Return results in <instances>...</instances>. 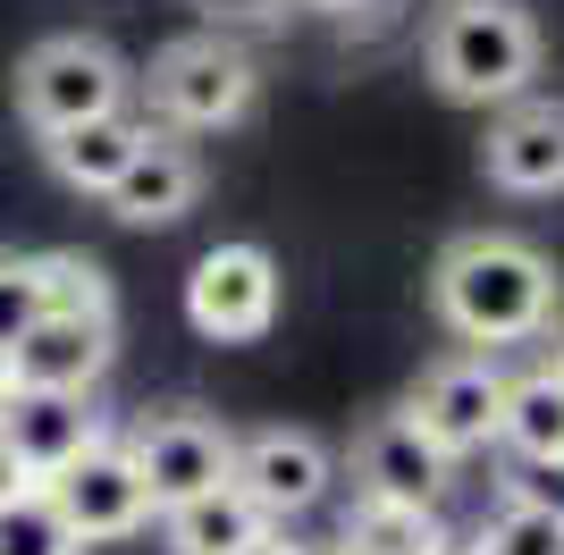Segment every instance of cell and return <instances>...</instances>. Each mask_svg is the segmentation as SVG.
I'll use <instances>...</instances> for the list:
<instances>
[{
    "label": "cell",
    "instance_id": "1",
    "mask_svg": "<svg viewBox=\"0 0 564 555\" xmlns=\"http://www.w3.org/2000/svg\"><path fill=\"white\" fill-rule=\"evenodd\" d=\"M564 278L556 261L514 228H471L455 236L438 270H430V312L464 337V353H506V346H540L556 328Z\"/></svg>",
    "mask_w": 564,
    "mask_h": 555
},
{
    "label": "cell",
    "instance_id": "2",
    "mask_svg": "<svg viewBox=\"0 0 564 555\" xmlns=\"http://www.w3.org/2000/svg\"><path fill=\"white\" fill-rule=\"evenodd\" d=\"M430 85L464 110H514L540 76V25L522 0H438L430 18Z\"/></svg>",
    "mask_w": 564,
    "mask_h": 555
},
{
    "label": "cell",
    "instance_id": "3",
    "mask_svg": "<svg viewBox=\"0 0 564 555\" xmlns=\"http://www.w3.org/2000/svg\"><path fill=\"white\" fill-rule=\"evenodd\" d=\"M253 92H261L253 59L219 34H177L143 68V101L161 118V135H228L253 118Z\"/></svg>",
    "mask_w": 564,
    "mask_h": 555
},
{
    "label": "cell",
    "instance_id": "4",
    "mask_svg": "<svg viewBox=\"0 0 564 555\" xmlns=\"http://www.w3.org/2000/svg\"><path fill=\"white\" fill-rule=\"evenodd\" d=\"M127 101H135V68L101 34H43L18 59V118L34 135H59V127H85V118H118Z\"/></svg>",
    "mask_w": 564,
    "mask_h": 555
},
{
    "label": "cell",
    "instance_id": "5",
    "mask_svg": "<svg viewBox=\"0 0 564 555\" xmlns=\"http://www.w3.org/2000/svg\"><path fill=\"white\" fill-rule=\"evenodd\" d=\"M118 438H127V463H135L143 497H152V522L236 480V429H228L219 413H203V404H161V413H135Z\"/></svg>",
    "mask_w": 564,
    "mask_h": 555
},
{
    "label": "cell",
    "instance_id": "6",
    "mask_svg": "<svg viewBox=\"0 0 564 555\" xmlns=\"http://www.w3.org/2000/svg\"><path fill=\"white\" fill-rule=\"evenodd\" d=\"M346 471H354V505H397V513H438V497L455 480V463L422 438V421L404 404H388L354 429Z\"/></svg>",
    "mask_w": 564,
    "mask_h": 555
},
{
    "label": "cell",
    "instance_id": "7",
    "mask_svg": "<svg viewBox=\"0 0 564 555\" xmlns=\"http://www.w3.org/2000/svg\"><path fill=\"white\" fill-rule=\"evenodd\" d=\"M270 320H279V261L261 253V244L228 236V244H212L186 270V328L194 337L253 346V337H270Z\"/></svg>",
    "mask_w": 564,
    "mask_h": 555
},
{
    "label": "cell",
    "instance_id": "8",
    "mask_svg": "<svg viewBox=\"0 0 564 555\" xmlns=\"http://www.w3.org/2000/svg\"><path fill=\"white\" fill-rule=\"evenodd\" d=\"M404 413L422 421V438L447 463L497 446V421H506V362L497 353H438V362L413 379Z\"/></svg>",
    "mask_w": 564,
    "mask_h": 555
},
{
    "label": "cell",
    "instance_id": "9",
    "mask_svg": "<svg viewBox=\"0 0 564 555\" xmlns=\"http://www.w3.org/2000/svg\"><path fill=\"white\" fill-rule=\"evenodd\" d=\"M228 488L270 522V531H286V522H304V513L337 488V455L312 438V429H286V421L279 429H245V438H236V480Z\"/></svg>",
    "mask_w": 564,
    "mask_h": 555
},
{
    "label": "cell",
    "instance_id": "10",
    "mask_svg": "<svg viewBox=\"0 0 564 555\" xmlns=\"http://www.w3.org/2000/svg\"><path fill=\"white\" fill-rule=\"evenodd\" d=\"M118 362V312H43L0 362V388L25 395H94Z\"/></svg>",
    "mask_w": 564,
    "mask_h": 555
},
{
    "label": "cell",
    "instance_id": "11",
    "mask_svg": "<svg viewBox=\"0 0 564 555\" xmlns=\"http://www.w3.org/2000/svg\"><path fill=\"white\" fill-rule=\"evenodd\" d=\"M51 505H59V522L76 531V547H118V538L152 531V497H143L135 463H127V438H94L85 455L51 480Z\"/></svg>",
    "mask_w": 564,
    "mask_h": 555
},
{
    "label": "cell",
    "instance_id": "12",
    "mask_svg": "<svg viewBox=\"0 0 564 555\" xmlns=\"http://www.w3.org/2000/svg\"><path fill=\"white\" fill-rule=\"evenodd\" d=\"M94 438H110L94 395H25V388H0V446L18 455V471L34 488H51Z\"/></svg>",
    "mask_w": 564,
    "mask_h": 555
},
{
    "label": "cell",
    "instance_id": "13",
    "mask_svg": "<svg viewBox=\"0 0 564 555\" xmlns=\"http://www.w3.org/2000/svg\"><path fill=\"white\" fill-rule=\"evenodd\" d=\"M480 168L489 185L540 203V194H564V101H514V110L489 118L480 135Z\"/></svg>",
    "mask_w": 564,
    "mask_h": 555
},
{
    "label": "cell",
    "instance_id": "14",
    "mask_svg": "<svg viewBox=\"0 0 564 555\" xmlns=\"http://www.w3.org/2000/svg\"><path fill=\"white\" fill-rule=\"evenodd\" d=\"M110 203V219L118 228H169V219H186L194 203H203V161H194V143H177V135H143V152L127 161V177L101 194Z\"/></svg>",
    "mask_w": 564,
    "mask_h": 555
},
{
    "label": "cell",
    "instance_id": "15",
    "mask_svg": "<svg viewBox=\"0 0 564 555\" xmlns=\"http://www.w3.org/2000/svg\"><path fill=\"white\" fill-rule=\"evenodd\" d=\"M143 135H152V118H135V110L85 118V127L43 135V161H51V177L68 185V194H110V185L127 177V161L143 152Z\"/></svg>",
    "mask_w": 564,
    "mask_h": 555
},
{
    "label": "cell",
    "instance_id": "16",
    "mask_svg": "<svg viewBox=\"0 0 564 555\" xmlns=\"http://www.w3.org/2000/svg\"><path fill=\"white\" fill-rule=\"evenodd\" d=\"M497 446H514L522 463H540V471H556L564 455V379L547 362L514 370L506 379V421H497Z\"/></svg>",
    "mask_w": 564,
    "mask_h": 555
},
{
    "label": "cell",
    "instance_id": "17",
    "mask_svg": "<svg viewBox=\"0 0 564 555\" xmlns=\"http://www.w3.org/2000/svg\"><path fill=\"white\" fill-rule=\"evenodd\" d=\"M261 531H270V522H261L236 488H212V497H194V505L161 513V547H169V555H245Z\"/></svg>",
    "mask_w": 564,
    "mask_h": 555
},
{
    "label": "cell",
    "instance_id": "18",
    "mask_svg": "<svg viewBox=\"0 0 564 555\" xmlns=\"http://www.w3.org/2000/svg\"><path fill=\"white\" fill-rule=\"evenodd\" d=\"M471 547H480V555H564V505L514 480L506 497H497V513L480 522Z\"/></svg>",
    "mask_w": 564,
    "mask_h": 555
},
{
    "label": "cell",
    "instance_id": "19",
    "mask_svg": "<svg viewBox=\"0 0 564 555\" xmlns=\"http://www.w3.org/2000/svg\"><path fill=\"white\" fill-rule=\"evenodd\" d=\"M447 522L438 513H397V505H354L346 513V538L329 555H447Z\"/></svg>",
    "mask_w": 564,
    "mask_h": 555
},
{
    "label": "cell",
    "instance_id": "20",
    "mask_svg": "<svg viewBox=\"0 0 564 555\" xmlns=\"http://www.w3.org/2000/svg\"><path fill=\"white\" fill-rule=\"evenodd\" d=\"M0 555H85V547H76V531L59 522L51 488H18V497L0 505Z\"/></svg>",
    "mask_w": 564,
    "mask_h": 555
},
{
    "label": "cell",
    "instance_id": "21",
    "mask_svg": "<svg viewBox=\"0 0 564 555\" xmlns=\"http://www.w3.org/2000/svg\"><path fill=\"white\" fill-rule=\"evenodd\" d=\"M43 261V312H118L110 270L94 253H34Z\"/></svg>",
    "mask_w": 564,
    "mask_h": 555
},
{
    "label": "cell",
    "instance_id": "22",
    "mask_svg": "<svg viewBox=\"0 0 564 555\" xmlns=\"http://www.w3.org/2000/svg\"><path fill=\"white\" fill-rule=\"evenodd\" d=\"M43 320V261L34 253H0V362L18 353V337Z\"/></svg>",
    "mask_w": 564,
    "mask_h": 555
},
{
    "label": "cell",
    "instance_id": "23",
    "mask_svg": "<svg viewBox=\"0 0 564 555\" xmlns=\"http://www.w3.org/2000/svg\"><path fill=\"white\" fill-rule=\"evenodd\" d=\"M245 555H329V547H304V538H286V531H261Z\"/></svg>",
    "mask_w": 564,
    "mask_h": 555
},
{
    "label": "cell",
    "instance_id": "24",
    "mask_svg": "<svg viewBox=\"0 0 564 555\" xmlns=\"http://www.w3.org/2000/svg\"><path fill=\"white\" fill-rule=\"evenodd\" d=\"M18 488H34V480H25V471H18V455H9V446H0V505H9V497H18Z\"/></svg>",
    "mask_w": 564,
    "mask_h": 555
},
{
    "label": "cell",
    "instance_id": "25",
    "mask_svg": "<svg viewBox=\"0 0 564 555\" xmlns=\"http://www.w3.org/2000/svg\"><path fill=\"white\" fill-rule=\"evenodd\" d=\"M540 346H547V353H540V362H547V370H556V379H564V320H556V328H547Z\"/></svg>",
    "mask_w": 564,
    "mask_h": 555
},
{
    "label": "cell",
    "instance_id": "26",
    "mask_svg": "<svg viewBox=\"0 0 564 555\" xmlns=\"http://www.w3.org/2000/svg\"><path fill=\"white\" fill-rule=\"evenodd\" d=\"M447 555H480V547H471V538H455V547H447Z\"/></svg>",
    "mask_w": 564,
    "mask_h": 555
},
{
    "label": "cell",
    "instance_id": "27",
    "mask_svg": "<svg viewBox=\"0 0 564 555\" xmlns=\"http://www.w3.org/2000/svg\"><path fill=\"white\" fill-rule=\"evenodd\" d=\"M329 9H362V0H329Z\"/></svg>",
    "mask_w": 564,
    "mask_h": 555
},
{
    "label": "cell",
    "instance_id": "28",
    "mask_svg": "<svg viewBox=\"0 0 564 555\" xmlns=\"http://www.w3.org/2000/svg\"><path fill=\"white\" fill-rule=\"evenodd\" d=\"M556 480H564V455H556Z\"/></svg>",
    "mask_w": 564,
    "mask_h": 555
}]
</instances>
